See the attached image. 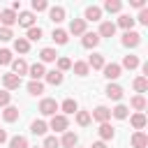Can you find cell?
<instances>
[{"label": "cell", "instance_id": "6da1fadb", "mask_svg": "<svg viewBox=\"0 0 148 148\" xmlns=\"http://www.w3.org/2000/svg\"><path fill=\"white\" fill-rule=\"evenodd\" d=\"M90 120H95V123H109L111 120V109L109 106H104V104H99V106H95L92 111H90Z\"/></svg>", "mask_w": 148, "mask_h": 148}, {"label": "cell", "instance_id": "7a4b0ae2", "mask_svg": "<svg viewBox=\"0 0 148 148\" xmlns=\"http://www.w3.org/2000/svg\"><path fill=\"white\" fill-rule=\"evenodd\" d=\"M56 111H60V104L53 97H44L39 102V113L42 116H56Z\"/></svg>", "mask_w": 148, "mask_h": 148}, {"label": "cell", "instance_id": "3957f363", "mask_svg": "<svg viewBox=\"0 0 148 148\" xmlns=\"http://www.w3.org/2000/svg\"><path fill=\"white\" fill-rule=\"evenodd\" d=\"M67 127H69V120H67V116H62V113H56V116H51L49 130H53V132H67Z\"/></svg>", "mask_w": 148, "mask_h": 148}, {"label": "cell", "instance_id": "277c9868", "mask_svg": "<svg viewBox=\"0 0 148 148\" xmlns=\"http://www.w3.org/2000/svg\"><path fill=\"white\" fill-rule=\"evenodd\" d=\"M120 44H123V46H127V49H136V46L141 44V35H139L136 30H127V32H123Z\"/></svg>", "mask_w": 148, "mask_h": 148}, {"label": "cell", "instance_id": "5b68a950", "mask_svg": "<svg viewBox=\"0 0 148 148\" xmlns=\"http://www.w3.org/2000/svg\"><path fill=\"white\" fill-rule=\"evenodd\" d=\"M102 72H104V76H106L109 83H111V81H116V79L123 74V67H120L118 62H106V65L102 67Z\"/></svg>", "mask_w": 148, "mask_h": 148}, {"label": "cell", "instance_id": "8992f818", "mask_svg": "<svg viewBox=\"0 0 148 148\" xmlns=\"http://www.w3.org/2000/svg\"><path fill=\"white\" fill-rule=\"evenodd\" d=\"M83 21L88 23V21H102V7H97V5H88L86 7V12H83Z\"/></svg>", "mask_w": 148, "mask_h": 148}, {"label": "cell", "instance_id": "52a82bcc", "mask_svg": "<svg viewBox=\"0 0 148 148\" xmlns=\"http://www.w3.org/2000/svg\"><path fill=\"white\" fill-rule=\"evenodd\" d=\"M2 86H5V90L9 92V90H16V88H21V76H16V74H2Z\"/></svg>", "mask_w": 148, "mask_h": 148}, {"label": "cell", "instance_id": "ba28073f", "mask_svg": "<svg viewBox=\"0 0 148 148\" xmlns=\"http://www.w3.org/2000/svg\"><path fill=\"white\" fill-rule=\"evenodd\" d=\"M58 141H60V148H76L79 136H76V132L67 130V132H62V139H58Z\"/></svg>", "mask_w": 148, "mask_h": 148}, {"label": "cell", "instance_id": "9c48e42d", "mask_svg": "<svg viewBox=\"0 0 148 148\" xmlns=\"http://www.w3.org/2000/svg\"><path fill=\"white\" fill-rule=\"evenodd\" d=\"M16 18H18V14H16L14 9H2V12H0V23H2V28H12V25L16 23Z\"/></svg>", "mask_w": 148, "mask_h": 148}, {"label": "cell", "instance_id": "30bf717a", "mask_svg": "<svg viewBox=\"0 0 148 148\" xmlns=\"http://www.w3.org/2000/svg\"><path fill=\"white\" fill-rule=\"evenodd\" d=\"M104 92H106V97H109V99H113V102H120V99H123V95H125L123 86H118V83H109Z\"/></svg>", "mask_w": 148, "mask_h": 148}, {"label": "cell", "instance_id": "8fae6325", "mask_svg": "<svg viewBox=\"0 0 148 148\" xmlns=\"http://www.w3.org/2000/svg\"><path fill=\"white\" fill-rule=\"evenodd\" d=\"M44 74H46V69H44V65H42V62L28 65V76H30L32 81H42V79H44Z\"/></svg>", "mask_w": 148, "mask_h": 148}, {"label": "cell", "instance_id": "7c38bea8", "mask_svg": "<svg viewBox=\"0 0 148 148\" xmlns=\"http://www.w3.org/2000/svg\"><path fill=\"white\" fill-rule=\"evenodd\" d=\"M97 35H99V39H102V37H113V35H116V23H113V21H102Z\"/></svg>", "mask_w": 148, "mask_h": 148}, {"label": "cell", "instance_id": "4fadbf2b", "mask_svg": "<svg viewBox=\"0 0 148 148\" xmlns=\"http://www.w3.org/2000/svg\"><path fill=\"white\" fill-rule=\"evenodd\" d=\"M18 116H21V111H18V106H14V104L5 106V111H2V120H5V123H16Z\"/></svg>", "mask_w": 148, "mask_h": 148}, {"label": "cell", "instance_id": "5bb4252c", "mask_svg": "<svg viewBox=\"0 0 148 148\" xmlns=\"http://www.w3.org/2000/svg\"><path fill=\"white\" fill-rule=\"evenodd\" d=\"M97 134H99V141H113L116 130H113L109 123H102V125H99V130H97Z\"/></svg>", "mask_w": 148, "mask_h": 148}, {"label": "cell", "instance_id": "9a60e30c", "mask_svg": "<svg viewBox=\"0 0 148 148\" xmlns=\"http://www.w3.org/2000/svg\"><path fill=\"white\" fill-rule=\"evenodd\" d=\"M65 7H60V5H56V7H49V18L53 21V23H62L65 21Z\"/></svg>", "mask_w": 148, "mask_h": 148}, {"label": "cell", "instance_id": "2e32d148", "mask_svg": "<svg viewBox=\"0 0 148 148\" xmlns=\"http://www.w3.org/2000/svg\"><path fill=\"white\" fill-rule=\"evenodd\" d=\"M16 23H18V25H23V28L28 30V28H32V25H35V14H32V12H18Z\"/></svg>", "mask_w": 148, "mask_h": 148}, {"label": "cell", "instance_id": "e0dca14e", "mask_svg": "<svg viewBox=\"0 0 148 148\" xmlns=\"http://www.w3.org/2000/svg\"><path fill=\"white\" fill-rule=\"evenodd\" d=\"M69 32H72L74 37H76V35H83V32H86V21H83V18H72L67 35H69Z\"/></svg>", "mask_w": 148, "mask_h": 148}, {"label": "cell", "instance_id": "ac0fdd59", "mask_svg": "<svg viewBox=\"0 0 148 148\" xmlns=\"http://www.w3.org/2000/svg\"><path fill=\"white\" fill-rule=\"evenodd\" d=\"M81 37H83V39H81V44H83L86 49H95V46L99 44V35H97V32H88V30H86Z\"/></svg>", "mask_w": 148, "mask_h": 148}, {"label": "cell", "instance_id": "d6986e66", "mask_svg": "<svg viewBox=\"0 0 148 148\" xmlns=\"http://www.w3.org/2000/svg\"><path fill=\"white\" fill-rule=\"evenodd\" d=\"M58 60V53H56V49H51V46H44L42 51H39V62L44 65V62H56Z\"/></svg>", "mask_w": 148, "mask_h": 148}, {"label": "cell", "instance_id": "ffe728a7", "mask_svg": "<svg viewBox=\"0 0 148 148\" xmlns=\"http://www.w3.org/2000/svg\"><path fill=\"white\" fill-rule=\"evenodd\" d=\"M44 79H46V83H49V86H60V83H62V79H65V74H62V72H58V69H49V72L44 74Z\"/></svg>", "mask_w": 148, "mask_h": 148}, {"label": "cell", "instance_id": "44dd1931", "mask_svg": "<svg viewBox=\"0 0 148 148\" xmlns=\"http://www.w3.org/2000/svg\"><path fill=\"white\" fill-rule=\"evenodd\" d=\"M130 123H132V127H134L136 132H141V130L146 127V123H148V118H146V113H136V111H134V113L130 116Z\"/></svg>", "mask_w": 148, "mask_h": 148}, {"label": "cell", "instance_id": "7402d4cb", "mask_svg": "<svg viewBox=\"0 0 148 148\" xmlns=\"http://www.w3.org/2000/svg\"><path fill=\"white\" fill-rule=\"evenodd\" d=\"M12 74H16V76H23V74H28V62H25L23 58H16V60H12Z\"/></svg>", "mask_w": 148, "mask_h": 148}, {"label": "cell", "instance_id": "603a6c76", "mask_svg": "<svg viewBox=\"0 0 148 148\" xmlns=\"http://www.w3.org/2000/svg\"><path fill=\"white\" fill-rule=\"evenodd\" d=\"M46 130H49V123H44V120H32L30 123V132L35 136H46Z\"/></svg>", "mask_w": 148, "mask_h": 148}, {"label": "cell", "instance_id": "cb8c5ba5", "mask_svg": "<svg viewBox=\"0 0 148 148\" xmlns=\"http://www.w3.org/2000/svg\"><path fill=\"white\" fill-rule=\"evenodd\" d=\"M60 111H62V116H69V113H76L79 111V104H76V99H72V97H67L62 104H60Z\"/></svg>", "mask_w": 148, "mask_h": 148}, {"label": "cell", "instance_id": "d4e9b609", "mask_svg": "<svg viewBox=\"0 0 148 148\" xmlns=\"http://www.w3.org/2000/svg\"><path fill=\"white\" fill-rule=\"evenodd\" d=\"M134 23H136V21H134V16H130V14H120V18H118L116 28L120 25V28H123V30L127 32V30H132V28H134Z\"/></svg>", "mask_w": 148, "mask_h": 148}, {"label": "cell", "instance_id": "484cf974", "mask_svg": "<svg viewBox=\"0 0 148 148\" xmlns=\"http://www.w3.org/2000/svg\"><path fill=\"white\" fill-rule=\"evenodd\" d=\"M86 62H88V67H92V69H102V67L106 65V60H104V56H102V53H92Z\"/></svg>", "mask_w": 148, "mask_h": 148}, {"label": "cell", "instance_id": "4316f807", "mask_svg": "<svg viewBox=\"0 0 148 148\" xmlns=\"http://www.w3.org/2000/svg\"><path fill=\"white\" fill-rule=\"evenodd\" d=\"M132 148H148V136L143 132H134L132 134Z\"/></svg>", "mask_w": 148, "mask_h": 148}, {"label": "cell", "instance_id": "83f0119b", "mask_svg": "<svg viewBox=\"0 0 148 148\" xmlns=\"http://www.w3.org/2000/svg\"><path fill=\"white\" fill-rule=\"evenodd\" d=\"M51 39H53L56 44H67V42H69V35H67V30H62V28H53Z\"/></svg>", "mask_w": 148, "mask_h": 148}, {"label": "cell", "instance_id": "f1b7e54d", "mask_svg": "<svg viewBox=\"0 0 148 148\" xmlns=\"http://www.w3.org/2000/svg\"><path fill=\"white\" fill-rule=\"evenodd\" d=\"M72 69H74L76 76H88V72H90V67H88L86 60H76V62H72Z\"/></svg>", "mask_w": 148, "mask_h": 148}, {"label": "cell", "instance_id": "f546056e", "mask_svg": "<svg viewBox=\"0 0 148 148\" xmlns=\"http://www.w3.org/2000/svg\"><path fill=\"white\" fill-rule=\"evenodd\" d=\"M130 106H132L136 113H143V109H146V97H143V95H134V97L130 99Z\"/></svg>", "mask_w": 148, "mask_h": 148}, {"label": "cell", "instance_id": "4dcf8cb0", "mask_svg": "<svg viewBox=\"0 0 148 148\" xmlns=\"http://www.w3.org/2000/svg\"><path fill=\"white\" fill-rule=\"evenodd\" d=\"M42 35H44V30H42L39 25H32V28H28L25 39H28V42H39V39H42Z\"/></svg>", "mask_w": 148, "mask_h": 148}, {"label": "cell", "instance_id": "1f68e13d", "mask_svg": "<svg viewBox=\"0 0 148 148\" xmlns=\"http://www.w3.org/2000/svg\"><path fill=\"white\" fill-rule=\"evenodd\" d=\"M14 51H16V53H28V51H30V42H28L25 37H16V39H14Z\"/></svg>", "mask_w": 148, "mask_h": 148}, {"label": "cell", "instance_id": "d6a6232c", "mask_svg": "<svg viewBox=\"0 0 148 148\" xmlns=\"http://www.w3.org/2000/svg\"><path fill=\"white\" fill-rule=\"evenodd\" d=\"M132 88H134L139 95H143V92L148 90V79H146V76H136V79L132 81Z\"/></svg>", "mask_w": 148, "mask_h": 148}, {"label": "cell", "instance_id": "836d02e7", "mask_svg": "<svg viewBox=\"0 0 148 148\" xmlns=\"http://www.w3.org/2000/svg\"><path fill=\"white\" fill-rule=\"evenodd\" d=\"M120 9H123V2H120V0H106L102 12H109V14H118Z\"/></svg>", "mask_w": 148, "mask_h": 148}, {"label": "cell", "instance_id": "e575fe53", "mask_svg": "<svg viewBox=\"0 0 148 148\" xmlns=\"http://www.w3.org/2000/svg\"><path fill=\"white\" fill-rule=\"evenodd\" d=\"M56 69L65 74L67 69H72V60H69L67 56H58V60H56Z\"/></svg>", "mask_w": 148, "mask_h": 148}, {"label": "cell", "instance_id": "d590c367", "mask_svg": "<svg viewBox=\"0 0 148 148\" xmlns=\"http://www.w3.org/2000/svg\"><path fill=\"white\" fill-rule=\"evenodd\" d=\"M9 148H30V146H28V139L23 134H16L9 139Z\"/></svg>", "mask_w": 148, "mask_h": 148}, {"label": "cell", "instance_id": "8d00e7d4", "mask_svg": "<svg viewBox=\"0 0 148 148\" xmlns=\"http://www.w3.org/2000/svg\"><path fill=\"white\" fill-rule=\"evenodd\" d=\"M139 65H141V62H139V56H125L120 67H125V69H136Z\"/></svg>", "mask_w": 148, "mask_h": 148}, {"label": "cell", "instance_id": "74e56055", "mask_svg": "<svg viewBox=\"0 0 148 148\" xmlns=\"http://www.w3.org/2000/svg\"><path fill=\"white\" fill-rule=\"evenodd\" d=\"M111 116H113V118H118V120H125V118L130 116V109H127L125 104H118L116 109H111Z\"/></svg>", "mask_w": 148, "mask_h": 148}, {"label": "cell", "instance_id": "f35d334b", "mask_svg": "<svg viewBox=\"0 0 148 148\" xmlns=\"http://www.w3.org/2000/svg\"><path fill=\"white\" fill-rule=\"evenodd\" d=\"M92 120H90V111H76V125L81 127H88Z\"/></svg>", "mask_w": 148, "mask_h": 148}, {"label": "cell", "instance_id": "ab89813d", "mask_svg": "<svg viewBox=\"0 0 148 148\" xmlns=\"http://www.w3.org/2000/svg\"><path fill=\"white\" fill-rule=\"evenodd\" d=\"M28 92L35 95V97L42 95V92H44V83H42V81H30V83H28Z\"/></svg>", "mask_w": 148, "mask_h": 148}, {"label": "cell", "instance_id": "60d3db41", "mask_svg": "<svg viewBox=\"0 0 148 148\" xmlns=\"http://www.w3.org/2000/svg\"><path fill=\"white\" fill-rule=\"evenodd\" d=\"M12 51L9 49H0V65H12Z\"/></svg>", "mask_w": 148, "mask_h": 148}, {"label": "cell", "instance_id": "b9f144b4", "mask_svg": "<svg viewBox=\"0 0 148 148\" xmlns=\"http://www.w3.org/2000/svg\"><path fill=\"white\" fill-rule=\"evenodd\" d=\"M49 9V2L46 0H32V14L35 12H46Z\"/></svg>", "mask_w": 148, "mask_h": 148}, {"label": "cell", "instance_id": "7bdbcfd3", "mask_svg": "<svg viewBox=\"0 0 148 148\" xmlns=\"http://www.w3.org/2000/svg\"><path fill=\"white\" fill-rule=\"evenodd\" d=\"M42 148H60V141H58L56 136H44V143H42Z\"/></svg>", "mask_w": 148, "mask_h": 148}, {"label": "cell", "instance_id": "ee69618b", "mask_svg": "<svg viewBox=\"0 0 148 148\" xmlns=\"http://www.w3.org/2000/svg\"><path fill=\"white\" fill-rule=\"evenodd\" d=\"M12 104V92H7V90H0V106L5 109V106H9Z\"/></svg>", "mask_w": 148, "mask_h": 148}, {"label": "cell", "instance_id": "f6af8a7d", "mask_svg": "<svg viewBox=\"0 0 148 148\" xmlns=\"http://www.w3.org/2000/svg\"><path fill=\"white\" fill-rule=\"evenodd\" d=\"M12 37H14L12 28H2V25H0V42H9Z\"/></svg>", "mask_w": 148, "mask_h": 148}, {"label": "cell", "instance_id": "bcb514c9", "mask_svg": "<svg viewBox=\"0 0 148 148\" xmlns=\"http://www.w3.org/2000/svg\"><path fill=\"white\" fill-rule=\"evenodd\" d=\"M134 21H139L141 25H148V9H146V7H143V9H139V16H136Z\"/></svg>", "mask_w": 148, "mask_h": 148}, {"label": "cell", "instance_id": "7dc6e473", "mask_svg": "<svg viewBox=\"0 0 148 148\" xmlns=\"http://www.w3.org/2000/svg\"><path fill=\"white\" fill-rule=\"evenodd\" d=\"M130 5L136 7V9H143V7H146V0H130Z\"/></svg>", "mask_w": 148, "mask_h": 148}, {"label": "cell", "instance_id": "c3c4849f", "mask_svg": "<svg viewBox=\"0 0 148 148\" xmlns=\"http://www.w3.org/2000/svg\"><path fill=\"white\" fill-rule=\"evenodd\" d=\"M5 141H9V134H7V130H0V146H2Z\"/></svg>", "mask_w": 148, "mask_h": 148}, {"label": "cell", "instance_id": "681fc988", "mask_svg": "<svg viewBox=\"0 0 148 148\" xmlns=\"http://www.w3.org/2000/svg\"><path fill=\"white\" fill-rule=\"evenodd\" d=\"M90 148H106V143H104V141H95Z\"/></svg>", "mask_w": 148, "mask_h": 148}, {"label": "cell", "instance_id": "f907efd6", "mask_svg": "<svg viewBox=\"0 0 148 148\" xmlns=\"http://www.w3.org/2000/svg\"><path fill=\"white\" fill-rule=\"evenodd\" d=\"M35 148H39V146H35Z\"/></svg>", "mask_w": 148, "mask_h": 148}, {"label": "cell", "instance_id": "816d5d0a", "mask_svg": "<svg viewBox=\"0 0 148 148\" xmlns=\"http://www.w3.org/2000/svg\"><path fill=\"white\" fill-rule=\"evenodd\" d=\"M76 148H79V146H76Z\"/></svg>", "mask_w": 148, "mask_h": 148}]
</instances>
